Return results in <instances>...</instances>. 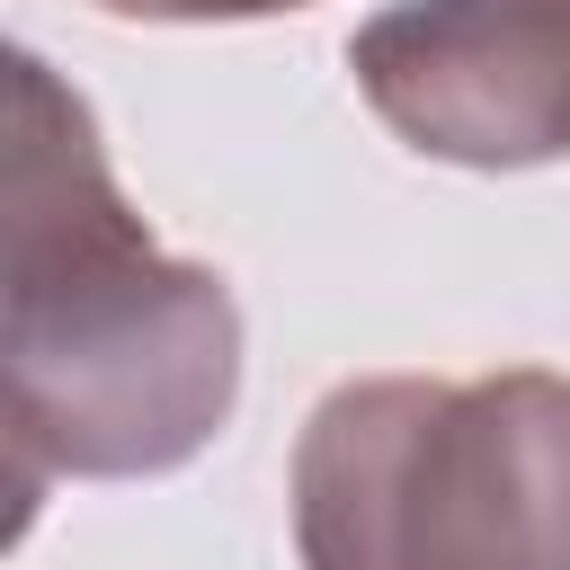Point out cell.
Returning <instances> with one entry per match:
<instances>
[{
	"label": "cell",
	"instance_id": "277c9868",
	"mask_svg": "<svg viewBox=\"0 0 570 570\" xmlns=\"http://www.w3.org/2000/svg\"><path fill=\"white\" fill-rule=\"evenodd\" d=\"M107 18H142V27H249V18H285L312 0H98Z\"/></svg>",
	"mask_w": 570,
	"mask_h": 570
},
{
	"label": "cell",
	"instance_id": "3957f363",
	"mask_svg": "<svg viewBox=\"0 0 570 570\" xmlns=\"http://www.w3.org/2000/svg\"><path fill=\"white\" fill-rule=\"evenodd\" d=\"M365 107L445 169L570 151V0H392L347 36Z\"/></svg>",
	"mask_w": 570,
	"mask_h": 570
},
{
	"label": "cell",
	"instance_id": "7a4b0ae2",
	"mask_svg": "<svg viewBox=\"0 0 570 570\" xmlns=\"http://www.w3.org/2000/svg\"><path fill=\"white\" fill-rule=\"evenodd\" d=\"M285 490L303 570H570V374H356Z\"/></svg>",
	"mask_w": 570,
	"mask_h": 570
},
{
	"label": "cell",
	"instance_id": "6da1fadb",
	"mask_svg": "<svg viewBox=\"0 0 570 570\" xmlns=\"http://www.w3.org/2000/svg\"><path fill=\"white\" fill-rule=\"evenodd\" d=\"M0 383L18 525L45 481H151L196 463L240 401V303L205 258H169L107 169L89 98L9 53Z\"/></svg>",
	"mask_w": 570,
	"mask_h": 570
}]
</instances>
